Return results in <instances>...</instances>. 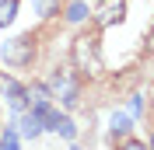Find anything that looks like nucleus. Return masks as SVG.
Here are the masks:
<instances>
[{"label": "nucleus", "mask_w": 154, "mask_h": 150, "mask_svg": "<svg viewBox=\"0 0 154 150\" xmlns=\"http://www.w3.org/2000/svg\"><path fill=\"white\" fill-rule=\"evenodd\" d=\"M63 18H67L70 25H81V21H88V4H84V0H74V4L67 7V14H63Z\"/></svg>", "instance_id": "obj_9"}, {"label": "nucleus", "mask_w": 154, "mask_h": 150, "mask_svg": "<svg viewBox=\"0 0 154 150\" xmlns=\"http://www.w3.org/2000/svg\"><path fill=\"white\" fill-rule=\"evenodd\" d=\"M0 150H21V147H18V133H14V126H7V129H4V140H0Z\"/></svg>", "instance_id": "obj_13"}, {"label": "nucleus", "mask_w": 154, "mask_h": 150, "mask_svg": "<svg viewBox=\"0 0 154 150\" xmlns=\"http://www.w3.org/2000/svg\"><path fill=\"white\" fill-rule=\"evenodd\" d=\"M147 150H154V136H151V143H147Z\"/></svg>", "instance_id": "obj_17"}, {"label": "nucleus", "mask_w": 154, "mask_h": 150, "mask_svg": "<svg viewBox=\"0 0 154 150\" xmlns=\"http://www.w3.org/2000/svg\"><path fill=\"white\" fill-rule=\"evenodd\" d=\"M35 59V38L32 35H18L4 42V63L7 66H28Z\"/></svg>", "instance_id": "obj_3"}, {"label": "nucleus", "mask_w": 154, "mask_h": 150, "mask_svg": "<svg viewBox=\"0 0 154 150\" xmlns=\"http://www.w3.org/2000/svg\"><path fill=\"white\" fill-rule=\"evenodd\" d=\"M46 87H49V94H53V98H60L67 108H74L77 98H81V80H77L74 66H56V70L49 74Z\"/></svg>", "instance_id": "obj_2"}, {"label": "nucleus", "mask_w": 154, "mask_h": 150, "mask_svg": "<svg viewBox=\"0 0 154 150\" xmlns=\"http://www.w3.org/2000/svg\"><path fill=\"white\" fill-rule=\"evenodd\" d=\"M126 18V0H102L95 7V28H112Z\"/></svg>", "instance_id": "obj_4"}, {"label": "nucleus", "mask_w": 154, "mask_h": 150, "mask_svg": "<svg viewBox=\"0 0 154 150\" xmlns=\"http://www.w3.org/2000/svg\"><path fill=\"white\" fill-rule=\"evenodd\" d=\"M18 126H21V136H28V140L42 136V119H38L32 108H28V112H21V122H18Z\"/></svg>", "instance_id": "obj_6"}, {"label": "nucleus", "mask_w": 154, "mask_h": 150, "mask_svg": "<svg viewBox=\"0 0 154 150\" xmlns=\"http://www.w3.org/2000/svg\"><path fill=\"white\" fill-rule=\"evenodd\" d=\"M25 98H28V108H38V105L53 101V94H49L46 84H28V87H25Z\"/></svg>", "instance_id": "obj_7"}, {"label": "nucleus", "mask_w": 154, "mask_h": 150, "mask_svg": "<svg viewBox=\"0 0 154 150\" xmlns=\"http://www.w3.org/2000/svg\"><path fill=\"white\" fill-rule=\"evenodd\" d=\"M56 4L60 0H32V7H35L38 18H53V14H56Z\"/></svg>", "instance_id": "obj_12"}, {"label": "nucleus", "mask_w": 154, "mask_h": 150, "mask_svg": "<svg viewBox=\"0 0 154 150\" xmlns=\"http://www.w3.org/2000/svg\"><path fill=\"white\" fill-rule=\"evenodd\" d=\"M130 129H133V115L112 112V119H109V133H112V136H130Z\"/></svg>", "instance_id": "obj_8"}, {"label": "nucleus", "mask_w": 154, "mask_h": 150, "mask_svg": "<svg viewBox=\"0 0 154 150\" xmlns=\"http://www.w3.org/2000/svg\"><path fill=\"white\" fill-rule=\"evenodd\" d=\"M147 52H154V28L147 32Z\"/></svg>", "instance_id": "obj_16"}, {"label": "nucleus", "mask_w": 154, "mask_h": 150, "mask_svg": "<svg viewBox=\"0 0 154 150\" xmlns=\"http://www.w3.org/2000/svg\"><path fill=\"white\" fill-rule=\"evenodd\" d=\"M70 66L81 77H98L102 74V49H98V32H84L70 46Z\"/></svg>", "instance_id": "obj_1"}, {"label": "nucleus", "mask_w": 154, "mask_h": 150, "mask_svg": "<svg viewBox=\"0 0 154 150\" xmlns=\"http://www.w3.org/2000/svg\"><path fill=\"white\" fill-rule=\"evenodd\" d=\"M53 133H60L63 140H74V136H77V126H74V122L67 119V115H60V119L53 122Z\"/></svg>", "instance_id": "obj_11"}, {"label": "nucleus", "mask_w": 154, "mask_h": 150, "mask_svg": "<svg viewBox=\"0 0 154 150\" xmlns=\"http://www.w3.org/2000/svg\"><path fill=\"white\" fill-rule=\"evenodd\" d=\"M119 150H147V147H144L140 140H123V143H119Z\"/></svg>", "instance_id": "obj_15"}, {"label": "nucleus", "mask_w": 154, "mask_h": 150, "mask_svg": "<svg viewBox=\"0 0 154 150\" xmlns=\"http://www.w3.org/2000/svg\"><path fill=\"white\" fill-rule=\"evenodd\" d=\"M0 94L7 98V105L14 108V112H28V98H25V87L18 84V80H11V77H0Z\"/></svg>", "instance_id": "obj_5"}, {"label": "nucleus", "mask_w": 154, "mask_h": 150, "mask_svg": "<svg viewBox=\"0 0 154 150\" xmlns=\"http://www.w3.org/2000/svg\"><path fill=\"white\" fill-rule=\"evenodd\" d=\"M18 18V0H0V28H7Z\"/></svg>", "instance_id": "obj_10"}, {"label": "nucleus", "mask_w": 154, "mask_h": 150, "mask_svg": "<svg viewBox=\"0 0 154 150\" xmlns=\"http://www.w3.org/2000/svg\"><path fill=\"white\" fill-rule=\"evenodd\" d=\"M144 112V94H133L130 98V115H140Z\"/></svg>", "instance_id": "obj_14"}]
</instances>
